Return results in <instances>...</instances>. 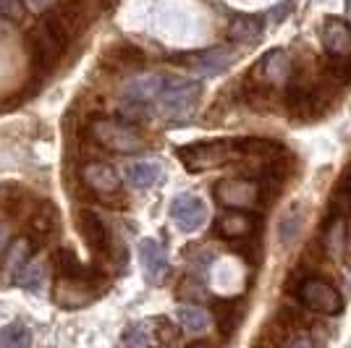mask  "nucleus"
I'll return each mask as SVG.
<instances>
[{
	"instance_id": "39448f33",
	"label": "nucleus",
	"mask_w": 351,
	"mask_h": 348,
	"mask_svg": "<svg viewBox=\"0 0 351 348\" xmlns=\"http://www.w3.org/2000/svg\"><path fill=\"white\" fill-rule=\"evenodd\" d=\"M215 199L226 210H254V204L263 202V186L252 178H226L215 186Z\"/></svg>"
},
{
	"instance_id": "20e7f679",
	"label": "nucleus",
	"mask_w": 351,
	"mask_h": 348,
	"mask_svg": "<svg viewBox=\"0 0 351 348\" xmlns=\"http://www.w3.org/2000/svg\"><path fill=\"white\" fill-rule=\"evenodd\" d=\"M296 296L299 301L307 306L309 312H317V314H341L343 312V296L338 293V288L333 283L322 280V277H302L299 286H296Z\"/></svg>"
},
{
	"instance_id": "2eb2a0df",
	"label": "nucleus",
	"mask_w": 351,
	"mask_h": 348,
	"mask_svg": "<svg viewBox=\"0 0 351 348\" xmlns=\"http://www.w3.org/2000/svg\"><path fill=\"white\" fill-rule=\"evenodd\" d=\"M79 225H82V233H84L89 247L95 249V251H108V247H110V233H108L105 223L95 212H84L79 218Z\"/></svg>"
},
{
	"instance_id": "423d86ee",
	"label": "nucleus",
	"mask_w": 351,
	"mask_h": 348,
	"mask_svg": "<svg viewBox=\"0 0 351 348\" xmlns=\"http://www.w3.org/2000/svg\"><path fill=\"white\" fill-rule=\"evenodd\" d=\"M92 136L95 142H100L103 147L113 149V152H136L145 147V139L139 136V131H134L126 123H118V121H95L92 123Z\"/></svg>"
},
{
	"instance_id": "c85d7f7f",
	"label": "nucleus",
	"mask_w": 351,
	"mask_h": 348,
	"mask_svg": "<svg viewBox=\"0 0 351 348\" xmlns=\"http://www.w3.org/2000/svg\"><path fill=\"white\" fill-rule=\"evenodd\" d=\"M47 3H50V0H27V5H29V8H34V11H43Z\"/></svg>"
},
{
	"instance_id": "a878e982",
	"label": "nucleus",
	"mask_w": 351,
	"mask_h": 348,
	"mask_svg": "<svg viewBox=\"0 0 351 348\" xmlns=\"http://www.w3.org/2000/svg\"><path fill=\"white\" fill-rule=\"evenodd\" d=\"M202 283H197V280H186V283H181L178 286V296H184V299H197V296H202Z\"/></svg>"
},
{
	"instance_id": "4be33fe9",
	"label": "nucleus",
	"mask_w": 351,
	"mask_h": 348,
	"mask_svg": "<svg viewBox=\"0 0 351 348\" xmlns=\"http://www.w3.org/2000/svg\"><path fill=\"white\" fill-rule=\"evenodd\" d=\"M19 286H24V288H29V290H37V288H43V283H45V267H43V262L40 260H29L19 273H16L14 277Z\"/></svg>"
},
{
	"instance_id": "c756f323",
	"label": "nucleus",
	"mask_w": 351,
	"mask_h": 348,
	"mask_svg": "<svg viewBox=\"0 0 351 348\" xmlns=\"http://www.w3.org/2000/svg\"><path fill=\"white\" fill-rule=\"evenodd\" d=\"M346 249H349V254H351V228H349V233H346Z\"/></svg>"
},
{
	"instance_id": "412c9836",
	"label": "nucleus",
	"mask_w": 351,
	"mask_h": 348,
	"mask_svg": "<svg viewBox=\"0 0 351 348\" xmlns=\"http://www.w3.org/2000/svg\"><path fill=\"white\" fill-rule=\"evenodd\" d=\"M32 333L24 322H11L0 330V348H29Z\"/></svg>"
},
{
	"instance_id": "ddd939ff",
	"label": "nucleus",
	"mask_w": 351,
	"mask_h": 348,
	"mask_svg": "<svg viewBox=\"0 0 351 348\" xmlns=\"http://www.w3.org/2000/svg\"><path fill=\"white\" fill-rule=\"evenodd\" d=\"M92 299L89 293V280H79V277H63L58 286H56V301L60 306H69V309H76V306H84Z\"/></svg>"
},
{
	"instance_id": "0eeeda50",
	"label": "nucleus",
	"mask_w": 351,
	"mask_h": 348,
	"mask_svg": "<svg viewBox=\"0 0 351 348\" xmlns=\"http://www.w3.org/2000/svg\"><path fill=\"white\" fill-rule=\"evenodd\" d=\"M291 60L283 50H270L263 58L257 60V66L249 73V82L263 84V87L273 89L278 84H289L291 82Z\"/></svg>"
},
{
	"instance_id": "9d476101",
	"label": "nucleus",
	"mask_w": 351,
	"mask_h": 348,
	"mask_svg": "<svg viewBox=\"0 0 351 348\" xmlns=\"http://www.w3.org/2000/svg\"><path fill=\"white\" fill-rule=\"evenodd\" d=\"M322 47H325L328 58H351V27L343 18H338V16L325 18V24H322Z\"/></svg>"
},
{
	"instance_id": "bb28decb",
	"label": "nucleus",
	"mask_w": 351,
	"mask_h": 348,
	"mask_svg": "<svg viewBox=\"0 0 351 348\" xmlns=\"http://www.w3.org/2000/svg\"><path fill=\"white\" fill-rule=\"evenodd\" d=\"M21 0H0V16H19Z\"/></svg>"
},
{
	"instance_id": "a211bd4d",
	"label": "nucleus",
	"mask_w": 351,
	"mask_h": 348,
	"mask_svg": "<svg viewBox=\"0 0 351 348\" xmlns=\"http://www.w3.org/2000/svg\"><path fill=\"white\" fill-rule=\"evenodd\" d=\"M263 34V21L257 16H236L228 27V40L236 42H257V37Z\"/></svg>"
},
{
	"instance_id": "7ed1b4c3",
	"label": "nucleus",
	"mask_w": 351,
	"mask_h": 348,
	"mask_svg": "<svg viewBox=\"0 0 351 348\" xmlns=\"http://www.w3.org/2000/svg\"><path fill=\"white\" fill-rule=\"evenodd\" d=\"M178 160L186 165V171H210V168H220L226 162L239 160V147L236 142H194V145L178 147Z\"/></svg>"
},
{
	"instance_id": "aec40b11",
	"label": "nucleus",
	"mask_w": 351,
	"mask_h": 348,
	"mask_svg": "<svg viewBox=\"0 0 351 348\" xmlns=\"http://www.w3.org/2000/svg\"><path fill=\"white\" fill-rule=\"evenodd\" d=\"M302 225H304V207L299 202H293L286 210V215L280 218V241L286 247H291L293 241H296V236L302 233Z\"/></svg>"
},
{
	"instance_id": "f257e3e1",
	"label": "nucleus",
	"mask_w": 351,
	"mask_h": 348,
	"mask_svg": "<svg viewBox=\"0 0 351 348\" xmlns=\"http://www.w3.org/2000/svg\"><path fill=\"white\" fill-rule=\"evenodd\" d=\"M71 40V29L66 27V21L60 18L58 11L45 16L37 24V29L32 32V63L37 71H50L60 58V53L66 50V42Z\"/></svg>"
},
{
	"instance_id": "6ab92c4d",
	"label": "nucleus",
	"mask_w": 351,
	"mask_h": 348,
	"mask_svg": "<svg viewBox=\"0 0 351 348\" xmlns=\"http://www.w3.org/2000/svg\"><path fill=\"white\" fill-rule=\"evenodd\" d=\"M176 317H178V325L184 330H189V333H205L207 327H210V314H207L202 306H194V304L178 306L176 309Z\"/></svg>"
},
{
	"instance_id": "2f4dec72",
	"label": "nucleus",
	"mask_w": 351,
	"mask_h": 348,
	"mask_svg": "<svg viewBox=\"0 0 351 348\" xmlns=\"http://www.w3.org/2000/svg\"><path fill=\"white\" fill-rule=\"evenodd\" d=\"M257 348H263V346H257Z\"/></svg>"
},
{
	"instance_id": "f3484780",
	"label": "nucleus",
	"mask_w": 351,
	"mask_h": 348,
	"mask_svg": "<svg viewBox=\"0 0 351 348\" xmlns=\"http://www.w3.org/2000/svg\"><path fill=\"white\" fill-rule=\"evenodd\" d=\"M162 178V165L160 162H134L126 165V181L134 189H147L152 184H158Z\"/></svg>"
},
{
	"instance_id": "dca6fc26",
	"label": "nucleus",
	"mask_w": 351,
	"mask_h": 348,
	"mask_svg": "<svg viewBox=\"0 0 351 348\" xmlns=\"http://www.w3.org/2000/svg\"><path fill=\"white\" fill-rule=\"evenodd\" d=\"M215 317H218V327L223 335H234L239 322L244 317V309L239 299H220L215 301Z\"/></svg>"
},
{
	"instance_id": "f8f14e48",
	"label": "nucleus",
	"mask_w": 351,
	"mask_h": 348,
	"mask_svg": "<svg viewBox=\"0 0 351 348\" xmlns=\"http://www.w3.org/2000/svg\"><path fill=\"white\" fill-rule=\"evenodd\" d=\"M139 260H142V267H145V275L149 283H162L171 264H168V254L165 249L155 241V238H145L139 244Z\"/></svg>"
},
{
	"instance_id": "6e6552de",
	"label": "nucleus",
	"mask_w": 351,
	"mask_h": 348,
	"mask_svg": "<svg viewBox=\"0 0 351 348\" xmlns=\"http://www.w3.org/2000/svg\"><path fill=\"white\" fill-rule=\"evenodd\" d=\"M260 218L252 210H226L215 220V236L226 241H247L257 233Z\"/></svg>"
},
{
	"instance_id": "5701e85b",
	"label": "nucleus",
	"mask_w": 351,
	"mask_h": 348,
	"mask_svg": "<svg viewBox=\"0 0 351 348\" xmlns=\"http://www.w3.org/2000/svg\"><path fill=\"white\" fill-rule=\"evenodd\" d=\"M58 270L63 273V277H79V280H89V277H92L89 267H84V264L79 262V257L73 254L71 249H60Z\"/></svg>"
},
{
	"instance_id": "f03ea898",
	"label": "nucleus",
	"mask_w": 351,
	"mask_h": 348,
	"mask_svg": "<svg viewBox=\"0 0 351 348\" xmlns=\"http://www.w3.org/2000/svg\"><path fill=\"white\" fill-rule=\"evenodd\" d=\"M199 95H202V87L197 82L165 79V87L158 95V100L152 102V110H158L160 116L171 118V121H184L194 113Z\"/></svg>"
},
{
	"instance_id": "393cba45",
	"label": "nucleus",
	"mask_w": 351,
	"mask_h": 348,
	"mask_svg": "<svg viewBox=\"0 0 351 348\" xmlns=\"http://www.w3.org/2000/svg\"><path fill=\"white\" fill-rule=\"evenodd\" d=\"M29 241L27 238H19V241H14V247L8 249V257H5V267L11 270V275L16 277V273L29 262Z\"/></svg>"
},
{
	"instance_id": "4468645a",
	"label": "nucleus",
	"mask_w": 351,
	"mask_h": 348,
	"mask_svg": "<svg viewBox=\"0 0 351 348\" xmlns=\"http://www.w3.org/2000/svg\"><path fill=\"white\" fill-rule=\"evenodd\" d=\"M82 178H84V184H87L89 189L100 191V194H108V191L118 189L116 171H113L110 165H105V162H89V165H84Z\"/></svg>"
},
{
	"instance_id": "7c9ffc66",
	"label": "nucleus",
	"mask_w": 351,
	"mask_h": 348,
	"mask_svg": "<svg viewBox=\"0 0 351 348\" xmlns=\"http://www.w3.org/2000/svg\"><path fill=\"white\" fill-rule=\"evenodd\" d=\"M346 3H349V5H351V0H346Z\"/></svg>"
},
{
	"instance_id": "9b49d317",
	"label": "nucleus",
	"mask_w": 351,
	"mask_h": 348,
	"mask_svg": "<svg viewBox=\"0 0 351 348\" xmlns=\"http://www.w3.org/2000/svg\"><path fill=\"white\" fill-rule=\"evenodd\" d=\"M171 218L176 220V225L181 231H197L202 228L207 220V207L199 197H191V194H184V197H176L173 204H171Z\"/></svg>"
},
{
	"instance_id": "b1692460",
	"label": "nucleus",
	"mask_w": 351,
	"mask_h": 348,
	"mask_svg": "<svg viewBox=\"0 0 351 348\" xmlns=\"http://www.w3.org/2000/svg\"><path fill=\"white\" fill-rule=\"evenodd\" d=\"M149 322H136L123 333V346L126 348H152L155 333H149Z\"/></svg>"
},
{
	"instance_id": "1a4fd4ad",
	"label": "nucleus",
	"mask_w": 351,
	"mask_h": 348,
	"mask_svg": "<svg viewBox=\"0 0 351 348\" xmlns=\"http://www.w3.org/2000/svg\"><path fill=\"white\" fill-rule=\"evenodd\" d=\"M176 63L186 66L194 73L210 76V73L226 71L234 63V50L231 47H213V50H202V53H186V55H178Z\"/></svg>"
},
{
	"instance_id": "cd10ccee",
	"label": "nucleus",
	"mask_w": 351,
	"mask_h": 348,
	"mask_svg": "<svg viewBox=\"0 0 351 348\" xmlns=\"http://www.w3.org/2000/svg\"><path fill=\"white\" fill-rule=\"evenodd\" d=\"M286 348H315V340H312L307 333H299V335H293L291 340H289V346H286Z\"/></svg>"
}]
</instances>
